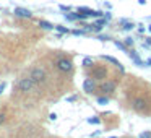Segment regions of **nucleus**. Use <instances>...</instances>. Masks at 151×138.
<instances>
[{
  "label": "nucleus",
  "instance_id": "1",
  "mask_svg": "<svg viewBox=\"0 0 151 138\" xmlns=\"http://www.w3.org/2000/svg\"><path fill=\"white\" fill-rule=\"evenodd\" d=\"M17 89L21 93H34V89H36V83L33 81V78L31 76H24V78H18L17 81Z\"/></svg>",
  "mask_w": 151,
  "mask_h": 138
},
{
  "label": "nucleus",
  "instance_id": "2",
  "mask_svg": "<svg viewBox=\"0 0 151 138\" xmlns=\"http://www.w3.org/2000/svg\"><path fill=\"white\" fill-rule=\"evenodd\" d=\"M29 76L33 78V81L36 83V85H42V83L47 81V72L44 68H41V67H31L29 68Z\"/></svg>",
  "mask_w": 151,
  "mask_h": 138
},
{
  "label": "nucleus",
  "instance_id": "3",
  "mask_svg": "<svg viewBox=\"0 0 151 138\" xmlns=\"http://www.w3.org/2000/svg\"><path fill=\"white\" fill-rule=\"evenodd\" d=\"M107 67L106 65H101V63H98V65H93V68L89 70V76H91L93 80H104L107 78Z\"/></svg>",
  "mask_w": 151,
  "mask_h": 138
},
{
  "label": "nucleus",
  "instance_id": "4",
  "mask_svg": "<svg viewBox=\"0 0 151 138\" xmlns=\"http://www.w3.org/2000/svg\"><path fill=\"white\" fill-rule=\"evenodd\" d=\"M55 67H57V70L59 72H62V73H70L73 70V62L68 59V57H59V59L55 60Z\"/></svg>",
  "mask_w": 151,
  "mask_h": 138
},
{
  "label": "nucleus",
  "instance_id": "5",
  "mask_svg": "<svg viewBox=\"0 0 151 138\" xmlns=\"http://www.w3.org/2000/svg\"><path fill=\"white\" fill-rule=\"evenodd\" d=\"M114 89H115V83L114 81H104V83H101V86H99V91H101L102 94H111Z\"/></svg>",
  "mask_w": 151,
  "mask_h": 138
},
{
  "label": "nucleus",
  "instance_id": "6",
  "mask_svg": "<svg viewBox=\"0 0 151 138\" xmlns=\"http://www.w3.org/2000/svg\"><path fill=\"white\" fill-rule=\"evenodd\" d=\"M146 106H148V101H146V99H143V98L135 99V101H133V109L137 112H146Z\"/></svg>",
  "mask_w": 151,
  "mask_h": 138
},
{
  "label": "nucleus",
  "instance_id": "7",
  "mask_svg": "<svg viewBox=\"0 0 151 138\" xmlns=\"http://www.w3.org/2000/svg\"><path fill=\"white\" fill-rule=\"evenodd\" d=\"M15 15H17V17H21V18H31L33 17L31 12L26 10V8H17V10H15Z\"/></svg>",
  "mask_w": 151,
  "mask_h": 138
},
{
  "label": "nucleus",
  "instance_id": "8",
  "mask_svg": "<svg viewBox=\"0 0 151 138\" xmlns=\"http://www.w3.org/2000/svg\"><path fill=\"white\" fill-rule=\"evenodd\" d=\"M83 86H85V89L88 93H94L96 91V85H94V81H93V80H86Z\"/></svg>",
  "mask_w": 151,
  "mask_h": 138
},
{
  "label": "nucleus",
  "instance_id": "9",
  "mask_svg": "<svg viewBox=\"0 0 151 138\" xmlns=\"http://www.w3.org/2000/svg\"><path fill=\"white\" fill-rule=\"evenodd\" d=\"M5 120H7V114H5V112H0V125L4 124Z\"/></svg>",
  "mask_w": 151,
  "mask_h": 138
},
{
  "label": "nucleus",
  "instance_id": "10",
  "mask_svg": "<svg viewBox=\"0 0 151 138\" xmlns=\"http://www.w3.org/2000/svg\"><path fill=\"white\" fill-rule=\"evenodd\" d=\"M41 26H42V28H47V29H50V28H52V24H50V23H46V21H41Z\"/></svg>",
  "mask_w": 151,
  "mask_h": 138
},
{
  "label": "nucleus",
  "instance_id": "11",
  "mask_svg": "<svg viewBox=\"0 0 151 138\" xmlns=\"http://www.w3.org/2000/svg\"><path fill=\"white\" fill-rule=\"evenodd\" d=\"M140 138H151V133H141Z\"/></svg>",
  "mask_w": 151,
  "mask_h": 138
},
{
  "label": "nucleus",
  "instance_id": "12",
  "mask_svg": "<svg viewBox=\"0 0 151 138\" xmlns=\"http://www.w3.org/2000/svg\"><path fill=\"white\" fill-rule=\"evenodd\" d=\"M4 88H5V83H0V94H2V91H4Z\"/></svg>",
  "mask_w": 151,
  "mask_h": 138
}]
</instances>
